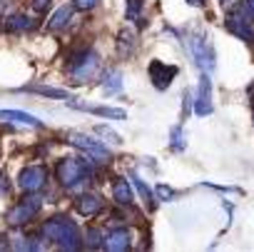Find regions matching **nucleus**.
I'll return each mask as SVG.
<instances>
[{
    "instance_id": "3",
    "label": "nucleus",
    "mask_w": 254,
    "mask_h": 252,
    "mask_svg": "<svg viewBox=\"0 0 254 252\" xmlns=\"http://www.w3.org/2000/svg\"><path fill=\"white\" fill-rule=\"evenodd\" d=\"M55 172H58V180H60L65 187L75 190L77 185H82V182L90 177L92 170H90V163L82 160V158H65V160L58 163Z\"/></svg>"
},
{
    "instance_id": "21",
    "label": "nucleus",
    "mask_w": 254,
    "mask_h": 252,
    "mask_svg": "<svg viewBox=\"0 0 254 252\" xmlns=\"http://www.w3.org/2000/svg\"><path fill=\"white\" fill-rule=\"evenodd\" d=\"M132 180H135V187L140 190V195L145 197V202H150V205H152V190H150V187H147V185H145V182H142V180L137 177V175H135Z\"/></svg>"
},
{
    "instance_id": "14",
    "label": "nucleus",
    "mask_w": 254,
    "mask_h": 252,
    "mask_svg": "<svg viewBox=\"0 0 254 252\" xmlns=\"http://www.w3.org/2000/svg\"><path fill=\"white\" fill-rule=\"evenodd\" d=\"M227 28H229V33H234L237 38H242V40H252L254 35H252V28H249V20L244 18V15H239V13H232L229 18H227Z\"/></svg>"
},
{
    "instance_id": "30",
    "label": "nucleus",
    "mask_w": 254,
    "mask_h": 252,
    "mask_svg": "<svg viewBox=\"0 0 254 252\" xmlns=\"http://www.w3.org/2000/svg\"><path fill=\"white\" fill-rule=\"evenodd\" d=\"M247 5L252 8V13H254V0H247Z\"/></svg>"
},
{
    "instance_id": "12",
    "label": "nucleus",
    "mask_w": 254,
    "mask_h": 252,
    "mask_svg": "<svg viewBox=\"0 0 254 252\" xmlns=\"http://www.w3.org/2000/svg\"><path fill=\"white\" fill-rule=\"evenodd\" d=\"M75 207H77L80 215H85V217H95V215L105 207V200H102L100 195H95V192H87V195H80V197H77Z\"/></svg>"
},
{
    "instance_id": "6",
    "label": "nucleus",
    "mask_w": 254,
    "mask_h": 252,
    "mask_svg": "<svg viewBox=\"0 0 254 252\" xmlns=\"http://www.w3.org/2000/svg\"><path fill=\"white\" fill-rule=\"evenodd\" d=\"M67 140H70L75 148L85 150V153H87L90 158H95V160H110V150H107L100 140H92V138H87V135H82V133H70Z\"/></svg>"
},
{
    "instance_id": "2",
    "label": "nucleus",
    "mask_w": 254,
    "mask_h": 252,
    "mask_svg": "<svg viewBox=\"0 0 254 252\" xmlns=\"http://www.w3.org/2000/svg\"><path fill=\"white\" fill-rule=\"evenodd\" d=\"M100 70V58L95 50H80L70 58V65H67V75H70V83L75 85H82L87 80H92Z\"/></svg>"
},
{
    "instance_id": "29",
    "label": "nucleus",
    "mask_w": 254,
    "mask_h": 252,
    "mask_svg": "<svg viewBox=\"0 0 254 252\" xmlns=\"http://www.w3.org/2000/svg\"><path fill=\"white\" fill-rule=\"evenodd\" d=\"M8 247H13V245H10L5 237H0V250H8Z\"/></svg>"
},
{
    "instance_id": "15",
    "label": "nucleus",
    "mask_w": 254,
    "mask_h": 252,
    "mask_svg": "<svg viewBox=\"0 0 254 252\" xmlns=\"http://www.w3.org/2000/svg\"><path fill=\"white\" fill-rule=\"evenodd\" d=\"M70 20H72V8H70V5H63V8H58V10H55V15L50 18L48 30H53V33L65 30V28L70 25Z\"/></svg>"
},
{
    "instance_id": "24",
    "label": "nucleus",
    "mask_w": 254,
    "mask_h": 252,
    "mask_svg": "<svg viewBox=\"0 0 254 252\" xmlns=\"http://www.w3.org/2000/svg\"><path fill=\"white\" fill-rule=\"evenodd\" d=\"M185 143H182V128H172V150H182Z\"/></svg>"
},
{
    "instance_id": "27",
    "label": "nucleus",
    "mask_w": 254,
    "mask_h": 252,
    "mask_svg": "<svg viewBox=\"0 0 254 252\" xmlns=\"http://www.w3.org/2000/svg\"><path fill=\"white\" fill-rule=\"evenodd\" d=\"M48 8H50V0H33V10L43 13V10H48Z\"/></svg>"
},
{
    "instance_id": "22",
    "label": "nucleus",
    "mask_w": 254,
    "mask_h": 252,
    "mask_svg": "<svg viewBox=\"0 0 254 252\" xmlns=\"http://www.w3.org/2000/svg\"><path fill=\"white\" fill-rule=\"evenodd\" d=\"M95 130H97L100 135H105V138H110V143H115V145H120V143H122V138H120L117 133H112V130L107 128V125H97V128H95Z\"/></svg>"
},
{
    "instance_id": "8",
    "label": "nucleus",
    "mask_w": 254,
    "mask_h": 252,
    "mask_svg": "<svg viewBox=\"0 0 254 252\" xmlns=\"http://www.w3.org/2000/svg\"><path fill=\"white\" fill-rule=\"evenodd\" d=\"M130 245H132V235L125 227H117V230H110L107 235H102V247L110 252H125V250H130Z\"/></svg>"
},
{
    "instance_id": "7",
    "label": "nucleus",
    "mask_w": 254,
    "mask_h": 252,
    "mask_svg": "<svg viewBox=\"0 0 254 252\" xmlns=\"http://www.w3.org/2000/svg\"><path fill=\"white\" fill-rule=\"evenodd\" d=\"M45 182H48V170H45L43 165H30V168H25V170L20 172V177H18V185H20L25 192H38V190L45 187Z\"/></svg>"
},
{
    "instance_id": "19",
    "label": "nucleus",
    "mask_w": 254,
    "mask_h": 252,
    "mask_svg": "<svg viewBox=\"0 0 254 252\" xmlns=\"http://www.w3.org/2000/svg\"><path fill=\"white\" fill-rule=\"evenodd\" d=\"M30 28H33V20L28 15H23V13L8 18V30H30Z\"/></svg>"
},
{
    "instance_id": "25",
    "label": "nucleus",
    "mask_w": 254,
    "mask_h": 252,
    "mask_svg": "<svg viewBox=\"0 0 254 252\" xmlns=\"http://www.w3.org/2000/svg\"><path fill=\"white\" fill-rule=\"evenodd\" d=\"M155 192H157V197H160V200H172V197H175V192H172L167 185H157V190H155Z\"/></svg>"
},
{
    "instance_id": "18",
    "label": "nucleus",
    "mask_w": 254,
    "mask_h": 252,
    "mask_svg": "<svg viewBox=\"0 0 254 252\" xmlns=\"http://www.w3.org/2000/svg\"><path fill=\"white\" fill-rule=\"evenodd\" d=\"M23 90H28V92H38V95H45V97H55V100H67V97H70V92H67V90H63V87L28 85V87H23Z\"/></svg>"
},
{
    "instance_id": "1",
    "label": "nucleus",
    "mask_w": 254,
    "mask_h": 252,
    "mask_svg": "<svg viewBox=\"0 0 254 252\" xmlns=\"http://www.w3.org/2000/svg\"><path fill=\"white\" fill-rule=\"evenodd\" d=\"M43 235L58 245L60 250H80L82 247V240H80V230L72 220L67 217H53L43 225Z\"/></svg>"
},
{
    "instance_id": "13",
    "label": "nucleus",
    "mask_w": 254,
    "mask_h": 252,
    "mask_svg": "<svg viewBox=\"0 0 254 252\" xmlns=\"http://www.w3.org/2000/svg\"><path fill=\"white\" fill-rule=\"evenodd\" d=\"M0 120L3 122H20V125H30V128H43V122L23 110H0Z\"/></svg>"
},
{
    "instance_id": "10",
    "label": "nucleus",
    "mask_w": 254,
    "mask_h": 252,
    "mask_svg": "<svg viewBox=\"0 0 254 252\" xmlns=\"http://www.w3.org/2000/svg\"><path fill=\"white\" fill-rule=\"evenodd\" d=\"M175 75H177V68H175V65L167 68V65L160 63V60H152V63H150V78H152V83H155L157 90L170 87V83H172Z\"/></svg>"
},
{
    "instance_id": "9",
    "label": "nucleus",
    "mask_w": 254,
    "mask_h": 252,
    "mask_svg": "<svg viewBox=\"0 0 254 252\" xmlns=\"http://www.w3.org/2000/svg\"><path fill=\"white\" fill-rule=\"evenodd\" d=\"M194 112L197 115H209L212 112V80L204 73L199 78V87H197V100H194Z\"/></svg>"
},
{
    "instance_id": "17",
    "label": "nucleus",
    "mask_w": 254,
    "mask_h": 252,
    "mask_svg": "<svg viewBox=\"0 0 254 252\" xmlns=\"http://www.w3.org/2000/svg\"><path fill=\"white\" fill-rule=\"evenodd\" d=\"M102 90L107 92V95H115V92H120L122 90V70H107L105 73V83H102Z\"/></svg>"
},
{
    "instance_id": "23",
    "label": "nucleus",
    "mask_w": 254,
    "mask_h": 252,
    "mask_svg": "<svg viewBox=\"0 0 254 252\" xmlns=\"http://www.w3.org/2000/svg\"><path fill=\"white\" fill-rule=\"evenodd\" d=\"M100 232L97 230H87V235H85V242H87V247H102V242H100Z\"/></svg>"
},
{
    "instance_id": "16",
    "label": "nucleus",
    "mask_w": 254,
    "mask_h": 252,
    "mask_svg": "<svg viewBox=\"0 0 254 252\" xmlns=\"http://www.w3.org/2000/svg\"><path fill=\"white\" fill-rule=\"evenodd\" d=\"M112 197H115L120 205H130V202L135 200L130 182H127V180H122V177H117V180L112 182Z\"/></svg>"
},
{
    "instance_id": "11",
    "label": "nucleus",
    "mask_w": 254,
    "mask_h": 252,
    "mask_svg": "<svg viewBox=\"0 0 254 252\" xmlns=\"http://www.w3.org/2000/svg\"><path fill=\"white\" fill-rule=\"evenodd\" d=\"M65 102H67L70 107H75V110H85V112L102 115V117H115V120H125V117H127V112H125V110H120V107H107V105H85V102H77V100H72V97H67Z\"/></svg>"
},
{
    "instance_id": "20",
    "label": "nucleus",
    "mask_w": 254,
    "mask_h": 252,
    "mask_svg": "<svg viewBox=\"0 0 254 252\" xmlns=\"http://www.w3.org/2000/svg\"><path fill=\"white\" fill-rule=\"evenodd\" d=\"M140 10H142V0H127V18L137 20Z\"/></svg>"
},
{
    "instance_id": "4",
    "label": "nucleus",
    "mask_w": 254,
    "mask_h": 252,
    "mask_svg": "<svg viewBox=\"0 0 254 252\" xmlns=\"http://www.w3.org/2000/svg\"><path fill=\"white\" fill-rule=\"evenodd\" d=\"M40 207H43V200L38 197V195H25L23 200H18L8 212H5V222L8 225H25V222H30L38 212H40Z\"/></svg>"
},
{
    "instance_id": "28",
    "label": "nucleus",
    "mask_w": 254,
    "mask_h": 252,
    "mask_svg": "<svg viewBox=\"0 0 254 252\" xmlns=\"http://www.w3.org/2000/svg\"><path fill=\"white\" fill-rule=\"evenodd\" d=\"M0 192H8V182H5V175L0 172Z\"/></svg>"
},
{
    "instance_id": "26",
    "label": "nucleus",
    "mask_w": 254,
    "mask_h": 252,
    "mask_svg": "<svg viewBox=\"0 0 254 252\" xmlns=\"http://www.w3.org/2000/svg\"><path fill=\"white\" fill-rule=\"evenodd\" d=\"M95 3L97 0H75V8L77 10H90V8H95Z\"/></svg>"
},
{
    "instance_id": "5",
    "label": "nucleus",
    "mask_w": 254,
    "mask_h": 252,
    "mask_svg": "<svg viewBox=\"0 0 254 252\" xmlns=\"http://www.w3.org/2000/svg\"><path fill=\"white\" fill-rule=\"evenodd\" d=\"M190 48H192V55H194L197 65H199L204 73H212V70H214V53H212L207 38L199 35V33H192V35H190Z\"/></svg>"
}]
</instances>
